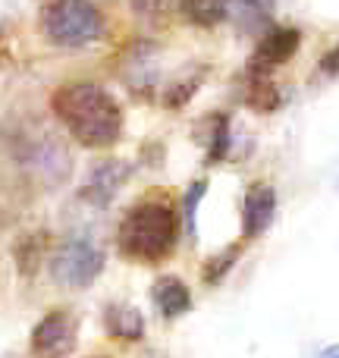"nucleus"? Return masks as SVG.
Returning a JSON list of instances; mask_svg holds the SVG:
<instances>
[{
  "instance_id": "15",
  "label": "nucleus",
  "mask_w": 339,
  "mask_h": 358,
  "mask_svg": "<svg viewBox=\"0 0 339 358\" xmlns=\"http://www.w3.org/2000/svg\"><path fill=\"white\" fill-rule=\"evenodd\" d=\"M239 258H242V242H233V245H226L223 252L210 255V258L204 261V267H201L204 286H220L223 280L233 273V267L239 264Z\"/></svg>"
},
{
  "instance_id": "18",
  "label": "nucleus",
  "mask_w": 339,
  "mask_h": 358,
  "mask_svg": "<svg viewBox=\"0 0 339 358\" xmlns=\"http://www.w3.org/2000/svg\"><path fill=\"white\" fill-rule=\"evenodd\" d=\"M204 195H208V179L189 182V189H185V195H182V227H185V233H189V239L198 236V204L204 201Z\"/></svg>"
},
{
  "instance_id": "17",
  "label": "nucleus",
  "mask_w": 339,
  "mask_h": 358,
  "mask_svg": "<svg viewBox=\"0 0 339 358\" xmlns=\"http://www.w3.org/2000/svg\"><path fill=\"white\" fill-rule=\"evenodd\" d=\"M245 104L258 113H273L280 104H283V92H280L271 79H254V76H248Z\"/></svg>"
},
{
  "instance_id": "11",
  "label": "nucleus",
  "mask_w": 339,
  "mask_h": 358,
  "mask_svg": "<svg viewBox=\"0 0 339 358\" xmlns=\"http://www.w3.org/2000/svg\"><path fill=\"white\" fill-rule=\"evenodd\" d=\"M229 19L236 29L245 35H264L273 29V13H277V0H226Z\"/></svg>"
},
{
  "instance_id": "7",
  "label": "nucleus",
  "mask_w": 339,
  "mask_h": 358,
  "mask_svg": "<svg viewBox=\"0 0 339 358\" xmlns=\"http://www.w3.org/2000/svg\"><path fill=\"white\" fill-rule=\"evenodd\" d=\"M277 189L264 179L252 182L242 195V242H254L277 220Z\"/></svg>"
},
{
  "instance_id": "20",
  "label": "nucleus",
  "mask_w": 339,
  "mask_h": 358,
  "mask_svg": "<svg viewBox=\"0 0 339 358\" xmlns=\"http://www.w3.org/2000/svg\"><path fill=\"white\" fill-rule=\"evenodd\" d=\"M170 3H173V0H132L136 13H138V16H145V19H157V16H164V13L170 10Z\"/></svg>"
},
{
  "instance_id": "12",
  "label": "nucleus",
  "mask_w": 339,
  "mask_h": 358,
  "mask_svg": "<svg viewBox=\"0 0 339 358\" xmlns=\"http://www.w3.org/2000/svg\"><path fill=\"white\" fill-rule=\"evenodd\" d=\"M104 330L110 340L138 343L145 336V315L129 302H110L104 308Z\"/></svg>"
},
{
  "instance_id": "2",
  "label": "nucleus",
  "mask_w": 339,
  "mask_h": 358,
  "mask_svg": "<svg viewBox=\"0 0 339 358\" xmlns=\"http://www.w3.org/2000/svg\"><path fill=\"white\" fill-rule=\"evenodd\" d=\"M182 233V214L167 198H142L126 210L117 229V248L138 264H161L170 258Z\"/></svg>"
},
{
  "instance_id": "3",
  "label": "nucleus",
  "mask_w": 339,
  "mask_h": 358,
  "mask_svg": "<svg viewBox=\"0 0 339 358\" xmlns=\"http://www.w3.org/2000/svg\"><path fill=\"white\" fill-rule=\"evenodd\" d=\"M41 31L54 48L79 50L104 38L107 19L94 0H48L41 10Z\"/></svg>"
},
{
  "instance_id": "1",
  "label": "nucleus",
  "mask_w": 339,
  "mask_h": 358,
  "mask_svg": "<svg viewBox=\"0 0 339 358\" xmlns=\"http://www.w3.org/2000/svg\"><path fill=\"white\" fill-rule=\"evenodd\" d=\"M50 110L82 148H113L123 138V107L98 82H69L50 94Z\"/></svg>"
},
{
  "instance_id": "19",
  "label": "nucleus",
  "mask_w": 339,
  "mask_h": 358,
  "mask_svg": "<svg viewBox=\"0 0 339 358\" xmlns=\"http://www.w3.org/2000/svg\"><path fill=\"white\" fill-rule=\"evenodd\" d=\"M44 252H48V242H44V233H31L25 236L16 245V264L22 273H35L38 264L44 261Z\"/></svg>"
},
{
  "instance_id": "22",
  "label": "nucleus",
  "mask_w": 339,
  "mask_h": 358,
  "mask_svg": "<svg viewBox=\"0 0 339 358\" xmlns=\"http://www.w3.org/2000/svg\"><path fill=\"white\" fill-rule=\"evenodd\" d=\"M315 358H339V343H330V346H324Z\"/></svg>"
},
{
  "instance_id": "9",
  "label": "nucleus",
  "mask_w": 339,
  "mask_h": 358,
  "mask_svg": "<svg viewBox=\"0 0 339 358\" xmlns=\"http://www.w3.org/2000/svg\"><path fill=\"white\" fill-rule=\"evenodd\" d=\"M151 302H154L157 315L164 321H179L182 315H189L195 299H192V289L185 286V280L173 277V273H164V277L154 280L151 286Z\"/></svg>"
},
{
  "instance_id": "5",
  "label": "nucleus",
  "mask_w": 339,
  "mask_h": 358,
  "mask_svg": "<svg viewBox=\"0 0 339 358\" xmlns=\"http://www.w3.org/2000/svg\"><path fill=\"white\" fill-rule=\"evenodd\" d=\"M31 355L35 358H69L79 346V317L66 308H54L31 330Z\"/></svg>"
},
{
  "instance_id": "13",
  "label": "nucleus",
  "mask_w": 339,
  "mask_h": 358,
  "mask_svg": "<svg viewBox=\"0 0 339 358\" xmlns=\"http://www.w3.org/2000/svg\"><path fill=\"white\" fill-rule=\"evenodd\" d=\"M179 13L185 22L198 29H214L229 19V3L226 0H179Z\"/></svg>"
},
{
  "instance_id": "23",
  "label": "nucleus",
  "mask_w": 339,
  "mask_h": 358,
  "mask_svg": "<svg viewBox=\"0 0 339 358\" xmlns=\"http://www.w3.org/2000/svg\"><path fill=\"white\" fill-rule=\"evenodd\" d=\"M336 189H339V179H336Z\"/></svg>"
},
{
  "instance_id": "14",
  "label": "nucleus",
  "mask_w": 339,
  "mask_h": 358,
  "mask_svg": "<svg viewBox=\"0 0 339 358\" xmlns=\"http://www.w3.org/2000/svg\"><path fill=\"white\" fill-rule=\"evenodd\" d=\"M208 79V69L204 66H198V69H185L179 79H173L167 88H164V94H161V101H164V107H170V110H179V107H185L192 98H195V92L201 88V82Z\"/></svg>"
},
{
  "instance_id": "8",
  "label": "nucleus",
  "mask_w": 339,
  "mask_h": 358,
  "mask_svg": "<svg viewBox=\"0 0 339 358\" xmlns=\"http://www.w3.org/2000/svg\"><path fill=\"white\" fill-rule=\"evenodd\" d=\"M132 176V164L129 161H101L92 167V173L85 176V182H82V201L94 204V208H107V204L113 201V198L120 195V189H123L126 182H129Z\"/></svg>"
},
{
  "instance_id": "16",
  "label": "nucleus",
  "mask_w": 339,
  "mask_h": 358,
  "mask_svg": "<svg viewBox=\"0 0 339 358\" xmlns=\"http://www.w3.org/2000/svg\"><path fill=\"white\" fill-rule=\"evenodd\" d=\"M233 148V123H229L226 113H214L210 117V136H208V164H220L229 157Z\"/></svg>"
},
{
  "instance_id": "6",
  "label": "nucleus",
  "mask_w": 339,
  "mask_h": 358,
  "mask_svg": "<svg viewBox=\"0 0 339 358\" xmlns=\"http://www.w3.org/2000/svg\"><path fill=\"white\" fill-rule=\"evenodd\" d=\"M302 48V31L296 25H273L271 31L258 38L252 57L245 63V73L254 79H271L283 63H289Z\"/></svg>"
},
{
  "instance_id": "10",
  "label": "nucleus",
  "mask_w": 339,
  "mask_h": 358,
  "mask_svg": "<svg viewBox=\"0 0 339 358\" xmlns=\"http://www.w3.org/2000/svg\"><path fill=\"white\" fill-rule=\"evenodd\" d=\"M123 82L132 92H154L157 85V48L154 44H136L123 60Z\"/></svg>"
},
{
  "instance_id": "21",
  "label": "nucleus",
  "mask_w": 339,
  "mask_h": 358,
  "mask_svg": "<svg viewBox=\"0 0 339 358\" xmlns=\"http://www.w3.org/2000/svg\"><path fill=\"white\" fill-rule=\"evenodd\" d=\"M317 66H321L324 76H339V44H333V48L321 57V63H317Z\"/></svg>"
},
{
  "instance_id": "4",
  "label": "nucleus",
  "mask_w": 339,
  "mask_h": 358,
  "mask_svg": "<svg viewBox=\"0 0 339 358\" xmlns=\"http://www.w3.org/2000/svg\"><path fill=\"white\" fill-rule=\"evenodd\" d=\"M107 255L92 236H69L57 242L54 252L48 255V273L54 286L69 292H82L104 273Z\"/></svg>"
},
{
  "instance_id": "24",
  "label": "nucleus",
  "mask_w": 339,
  "mask_h": 358,
  "mask_svg": "<svg viewBox=\"0 0 339 358\" xmlns=\"http://www.w3.org/2000/svg\"><path fill=\"white\" fill-rule=\"evenodd\" d=\"M94 358H104V355H94Z\"/></svg>"
}]
</instances>
